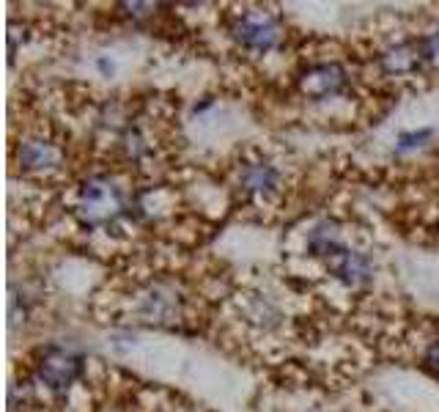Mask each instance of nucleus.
I'll return each mask as SVG.
<instances>
[{"label":"nucleus","mask_w":439,"mask_h":412,"mask_svg":"<svg viewBox=\"0 0 439 412\" xmlns=\"http://www.w3.org/2000/svg\"><path fill=\"white\" fill-rule=\"evenodd\" d=\"M307 247L313 256L324 259L330 275H335L341 283L346 286H365L371 277H373V267L368 261V256L357 253L346 247L338 236V231L332 226H316L310 231V239H307Z\"/></svg>","instance_id":"f257e3e1"},{"label":"nucleus","mask_w":439,"mask_h":412,"mask_svg":"<svg viewBox=\"0 0 439 412\" xmlns=\"http://www.w3.org/2000/svg\"><path fill=\"white\" fill-rule=\"evenodd\" d=\"M127 212V201L121 187H116L107 179H91L80 190L77 201V215L86 220L88 226H110L116 218Z\"/></svg>","instance_id":"f03ea898"},{"label":"nucleus","mask_w":439,"mask_h":412,"mask_svg":"<svg viewBox=\"0 0 439 412\" xmlns=\"http://www.w3.org/2000/svg\"><path fill=\"white\" fill-rule=\"evenodd\" d=\"M83 374V358L66 346H47L36 363V376L49 390H66Z\"/></svg>","instance_id":"7ed1b4c3"},{"label":"nucleus","mask_w":439,"mask_h":412,"mask_svg":"<svg viewBox=\"0 0 439 412\" xmlns=\"http://www.w3.org/2000/svg\"><path fill=\"white\" fill-rule=\"evenodd\" d=\"M184 314V297L171 283H154L140 297V316L151 324H174Z\"/></svg>","instance_id":"20e7f679"},{"label":"nucleus","mask_w":439,"mask_h":412,"mask_svg":"<svg viewBox=\"0 0 439 412\" xmlns=\"http://www.w3.org/2000/svg\"><path fill=\"white\" fill-rule=\"evenodd\" d=\"M233 39L247 49H256V52H266L277 45L280 39V28L277 22L269 17V14H259V11H250V14H242L236 17L233 28H231Z\"/></svg>","instance_id":"39448f33"},{"label":"nucleus","mask_w":439,"mask_h":412,"mask_svg":"<svg viewBox=\"0 0 439 412\" xmlns=\"http://www.w3.org/2000/svg\"><path fill=\"white\" fill-rule=\"evenodd\" d=\"M300 86L313 99H327L346 86V72L338 63H318V66H310L302 75Z\"/></svg>","instance_id":"423d86ee"},{"label":"nucleus","mask_w":439,"mask_h":412,"mask_svg":"<svg viewBox=\"0 0 439 412\" xmlns=\"http://www.w3.org/2000/svg\"><path fill=\"white\" fill-rule=\"evenodd\" d=\"M58 160H61V151L47 140L33 137L20 146V165L25 171H47V168L58 165Z\"/></svg>","instance_id":"0eeeda50"},{"label":"nucleus","mask_w":439,"mask_h":412,"mask_svg":"<svg viewBox=\"0 0 439 412\" xmlns=\"http://www.w3.org/2000/svg\"><path fill=\"white\" fill-rule=\"evenodd\" d=\"M277 182H280V174L269 162H250L242 174L245 190H250L256 195H272L277 190Z\"/></svg>","instance_id":"6e6552de"},{"label":"nucleus","mask_w":439,"mask_h":412,"mask_svg":"<svg viewBox=\"0 0 439 412\" xmlns=\"http://www.w3.org/2000/svg\"><path fill=\"white\" fill-rule=\"evenodd\" d=\"M420 61H423L420 49H417V47H412V45L395 47V49H390L387 55H382V66H385L387 72H395V75L415 72V69L420 66Z\"/></svg>","instance_id":"1a4fd4ad"},{"label":"nucleus","mask_w":439,"mask_h":412,"mask_svg":"<svg viewBox=\"0 0 439 412\" xmlns=\"http://www.w3.org/2000/svg\"><path fill=\"white\" fill-rule=\"evenodd\" d=\"M434 135V130L423 127V130H415V132H401L398 135V151H415L420 146H426Z\"/></svg>","instance_id":"9d476101"},{"label":"nucleus","mask_w":439,"mask_h":412,"mask_svg":"<svg viewBox=\"0 0 439 412\" xmlns=\"http://www.w3.org/2000/svg\"><path fill=\"white\" fill-rule=\"evenodd\" d=\"M124 148H127V154H130L132 160H137V157H143V151H146V143H143V137L137 130H130L127 135H124Z\"/></svg>","instance_id":"9b49d317"},{"label":"nucleus","mask_w":439,"mask_h":412,"mask_svg":"<svg viewBox=\"0 0 439 412\" xmlns=\"http://www.w3.org/2000/svg\"><path fill=\"white\" fill-rule=\"evenodd\" d=\"M426 52H429V55H439V33H434V36L426 42Z\"/></svg>","instance_id":"f8f14e48"},{"label":"nucleus","mask_w":439,"mask_h":412,"mask_svg":"<svg viewBox=\"0 0 439 412\" xmlns=\"http://www.w3.org/2000/svg\"><path fill=\"white\" fill-rule=\"evenodd\" d=\"M99 69H102L105 75H113V63H110L107 58H99Z\"/></svg>","instance_id":"ddd939ff"},{"label":"nucleus","mask_w":439,"mask_h":412,"mask_svg":"<svg viewBox=\"0 0 439 412\" xmlns=\"http://www.w3.org/2000/svg\"><path fill=\"white\" fill-rule=\"evenodd\" d=\"M431 366H434V371L439 374V355H434V358H431Z\"/></svg>","instance_id":"4468645a"}]
</instances>
